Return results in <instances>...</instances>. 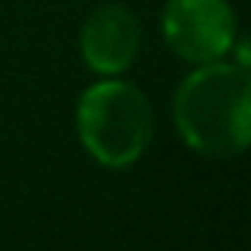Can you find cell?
Instances as JSON below:
<instances>
[{"label": "cell", "mask_w": 251, "mask_h": 251, "mask_svg": "<svg viewBox=\"0 0 251 251\" xmlns=\"http://www.w3.org/2000/svg\"><path fill=\"white\" fill-rule=\"evenodd\" d=\"M76 130L92 159L124 169L147 150L153 134V111L134 83L105 80L83 92L76 108Z\"/></svg>", "instance_id": "obj_2"}, {"label": "cell", "mask_w": 251, "mask_h": 251, "mask_svg": "<svg viewBox=\"0 0 251 251\" xmlns=\"http://www.w3.org/2000/svg\"><path fill=\"white\" fill-rule=\"evenodd\" d=\"M175 121L184 143L203 156H239L251 127L245 64L210 61L175 92Z\"/></svg>", "instance_id": "obj_1"}, {"label": "cell", "mask_w": 251, "mask_h": 251, "mask_svg": "<svg viewBox=\"0 0 251 251\" xmlns=\"http://www.w3.org/2000/svg\"><path fill=\"white\" fill-rule=\"evenodd\" d=\"M162 32L184 61H223L235 42V13L226 0H169Z\"/></svg>", "instance_id": "obj_3"}, {"label": "cell", "mask_w": 251, "mask_h": 251, "mask_svg": "<svg viewBox=\"0 0 251 251\" xmlns=\"http://www.w3.org/2000/svg\"><path fill=\"white\" fill-rule=\"evenodd\" d=\"M83 57L96 74H124L140 48V23L121 3L96 10L83 25Z\"/></svg>", "instance_id": "obj_4"}]
</instances>
